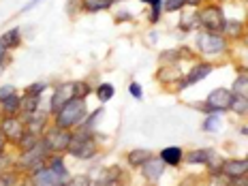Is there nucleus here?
<instances>
[{
  "label": "nucleus",
  "mask_w": 248,
  "mask_h": 186,
  "mask_svg": "<svg viewBox=\"0 0 248 186\" xmlns=\"http://www.w3.org/2000/svg\"><path fill=\"white\" fill-rule=\"evenodd\" d=\"M4 49H7V45L2 43V41H0V58H2V54H4Z\"/></svg>",
  "instance_id": "nucleus-26"
},
{
  "label": "nucleus",
  "mask_w": 248,
  "mask_h": 186,
  "mask_svg": "<svg viewBox=\"0 0 248 186\" xmlns=\"http://www.w3.org/2000/svg\"><path fill=\"white\" fill-rule=\"evenodd\" d=\"M201 22H203V26L205 28H210V30H218V28H223L225 26L223 13H220V9H216V7L205 9V11L201 13Z\"/></svg>",
  "instance_id": "nucleus-5"
},
{
  "label": "nucleus",
  "mask_w": 248,
  "mask_h": 186,
  "mask_svg": "<svg viewBox=\"0 0 248 186\" xmlns=\"http://www.w3.org/2000/svg\"><path fill=\"white\" fill-rule=\"evenodd\" d=\"M111 96H113V86L111 84H103L99 88V99L101 101H109Z\"/></svg>",
  "instance_id": "nucleus-20"
},
{
  "label": "nucleus",
  "mask_w": 248,
  "mask_h": 186,
  "mask_svg": "<svg viewBox=\"0 0 248 186\" xmlns=\"http://www.w3.org/2000/svg\"><path fill=\"white\" fill-rule=\"evenodd\" d=\"M223 169L229 178H242L244 173H248V161H229L225 163Z\"/></svg>",
  "instance_id": "nucleus-10"
},
{
  "label": "nucleus",
  "mask_w": 248,
  "mask_h": 186,
  "mask_svg": "<svg viewBox=\"0 0 248 186\" xmlns=\"http://www.w3.org/2000/svg\"><path fill=\"white\" fill-rule=\"evenodd\" d=\"M94 143L88 135H79V137H73L69 143V152L75 154V156H81V158H88L94 154Z\"/></svg>",
  "instance_id": "nucleus-2"
},
{
  "label": "nucleus",
  "mask_w": 248,
  "mask_h": 186,
  "mask_svg": "<svg viewBox=\"0 0 248 186\" xmlns=\"http://www.w3.org/2000/svg\"><path fill=\"white\" fill-rule=\"evenodd\" d=\"M17 34H19L17 30H11V32H7V34L2 37V43L7 45V47H15V45L19 43V41H17Z\"/></svg>",
  "instance_id": "nucleus-19"
},
{
  "label": "nucleus",
  "mask_w": 248,
  "mask_h": 186,
  "mask_svg": "<svg viewBox=\"0 0 248 186\" xmlns=\"http://www.w3.org/2000/svg\"><path fill=\"white\" fill-rule=\"evenodd\" d=\"M69 143H71V135H69V133L56 128V131H51L49 135H47V141H45V146L56 148V150H62V148L69 146Z\"/></svg>",
  "instance_id": "nucleus-9"
},
{
  "label": "nucleus",
  "mask_w": 248,
  "mask_h": 186,
  "mask_svg": "<svg viewBox=\"0 0 248 186\" xmlns=\"http://www.w3.org/2000/svg\"><path fill=\"white\" fill-rule=\"evenodd\" d=\"M199 47H201V51H205V54H218V51L225 49V41L220 37H216L214 32L201 34L199 37Z\"/></svg>",
  "instance_id": "nucleus-4"
},
{
  "label": "nucleus",
  "mask_w": 248,
  "mask_h": 186,
  "mask_svg": "<svg viewBox=\"0 0 248 186\" xmlns=\"http://www.w3.org/2000/svg\"><path fill=\"white\" fill-rule=\"evenodd\" d=\"M73 94H75V84H62L58 88V92H56L54 101H51V107H54V111H60L64 103H69L71 99H73Z\"/></svg>",
  "instance_id": "nucleus-6"
},
{
  "label": "nucleus",
  "mask_w": 248,
  "mask_h": 186,
  "mask_svg": "<svg viewBox=\"0 0 248 186\" xmlns=\"http://www.w3.org/2000/svg\"><path fill=\"white\" fill-rule=\"evenodd\" d=\"M131 94L135 96V99H141V88H139L137 84H131Z\"/></svg>",
  "instance_id": "nucleus-24"
},
{
  "label": "nucleus",
  "mask_w": 248,
  "mask_h": 186,
  "mask_svg": "<svg viewBox=\"0 0 248 186\" xmlns=\"http://www.w3.org/2000/svg\"><path fill=\"white\" fill-rule=\"evenodd\" d=\"M205 131H218V126H220V120L216 116H212V118H208V120H205Z\"/></svg>",
  "instance_id": "nucleus-21"
},
{
  "label": "nucleus",
  "mask_w": 248,
  "mask_h": 186,
  "mask_svg": "<svg viewBox=\"0 0 248 186\" xmlns=\"http://www.w3.org/2000/svg\"><path fill=\"white\" fill-rule=\"evenodd\" d=\"M51 169H54L56 173H60L62 178H66V169H64V165H62L60 158H56V161H51Z\"/></svg>",
  "instance_id": "nucleus-22"
},
{
  "label": "nucleus",
  "mask_w": 248,
  "mask_h": 186,
  "mask_svg": "<svg viewBox=\"0 0 248 186\" xmlns=\"http://www.w3.org/2000/svg\"><path fill=\"white\" fill-rule=\"evenodd\" d=\"M2 148H4V139H2V135H0V152H2Z\"/></svg>",
  "instance_id": "nucleus-27"
},
{
  "label": "nucleus",
  "mask_w": 248,
  "mask_h": 186,
  "mask_svg": "<svg viewBox=\"0 0 248 186\" xmlns=\"http://www.w3.org/2000/svg\"><path fill=\"white\" fill-rule=\"evenodd\" d=\"M235 92H237V96H246L248 99V77H240L235 81Z\"/></svg>",
  "instance_id": "nucleus-18"
},
{
  "label": "nucleus",
  "mask_w": 248,
  "mask_h": 186,
  "mask_svg": "<svg viewBox=\"0 0 248 186\" xmlns=\"http://www.w3.org/2000/svg\"><path fill=\"white\" fill-rule=\"evenodd\" d=\"M163 165H165V161L161 158V161H148L143 163V173H146V178L148 180H158L161 178V173H163Z\"/></svg>",
  "instance_id": "nucleus-11"
},
{
  "label": "nucleus",
  "mask_w": 248,
  "mask_h": 186,
  "mask_svg": "<svg viewBox=\"0 0 248 186\" xmlns=\"http://www.w3.org/2000/svg\"><path fill=\"white\" fill-rule=\"evenodd\" d=\"M210 71H212V66H208V64L197 66L195 71H190V75H188V79H186V84H195V81H201L205 75H210Z\"/></svg>",
  "instance_id": "nucleus-14"
},
{
  "label": "nucleus",
  "mask_w": 248,
  "mask_h": 186,
  "mask_svg": "<svg viewBox=\"0 0 248 186\" xmlns=\"http://www.w3.org/2000/svg\"><path fill=\"white\" fill-rule=\"evenodd\" d=\"M2 133L7 137L15 139V141H22V137H24V128L17 118H7V120H2Z\"/></svg>",
  "instance_id": "nucleus-8"
},
{
  "label": "nucleus",
  "mask_w": 248,
  "mask_h": 186,
  "mask_svg": "<svg viewBox=\"0 0 248 186\" xmlns=\"http://www.w3.org/2000/svg\"><path fill=\"white\" fill-rule=\"evenodd\" d=\"M212 156H214V152H212V150H195V152L188 154V161L201 165V163H210Z\"/></svg>",
  "instance_id": "nucleus-13"
},
{
  "label": "nucleus",
  "mask_w": 248,
  "mask_h": 186,
  "mask_svg": "<svg viewBox=\"0 0 248 186\" xmlns=\"http://www.w3.org/2000/svg\"><path fill=\"white\" fill-rule=\"evenodd\" d=\"M184 4V0H167V9L169 11H175V9H180Z\"/></svg>",
  "instance_id": "nucleus-23"
},
{
  "label": "nucleus",
  "mask_w": 248,
  "mask_h": 186,
  "mask_svg": "<svg viewBox=\"0 0 248 186\" xmlns=\"http://www.w3.org/2000/svg\"><path fill=\"white\" fill-rule=\"evenodd\" d=\"M148 158H150L148 150H133V152L128 154V163L131 165H141V163H146Z\"/></svg>",
  "instance_id": "nucleus-15"
},
{
  "label": "nucleus",
  "mask_w": 248,
  "mask_h": 186,
  "mask_svg": "<svg viewBox=\"0 0 248 186\" xmlns=\"http://www.w3.org/2000/svg\"><path fill=\"white\" fill-rule=\"evenodd\" d=\"M231 107H233L237 113H248V101H244V96H233Z\"/></svg>",
  "instance_id": "nucleus-17"
},
{
  "label": "nucleus",
  "mask_w": 248,
  "mask_h": 186,
  "mask_svg": "<svg viewBox=\"0 0 248 186\" xmlns=\"http://www.w3.org/2000/svg\"><path fill=\"white\" fill-rule=\"evenodd\" d=\"M143 2H150V4H154V7H158V4H161V0H143Z\"/></svg>",
  "instance_id": "nucleus-25"
},
{
  "label": "nucleus",
  "mask_w": 248,
  "mask_h": 186,
  "mask_svg": "<svg viewBox=\"0 0 248 186\" xmlns=\"http://www.w3.org/2000/svg\"><path fill=\"white\" fill-rule=\"evenodd\" d=\"M34 184H43V186H58L64 184V178L60 173H56L54 169H41V171L34 173Z\"/></svg>",
  "instance_id": "nucleus-7"
},
{
  "label": "nucleus",
  "mask_w": 248,
  "mask_h": 186,
  "mask_svg": "<svg viewBox=\"0 0 248 186\" xmlns=\"http://www.w3.org/2000/svg\"><path fill=\"white\" fill-rule=\"evenodd\" d=\"M161 158L167 165H178L180 158H182V150H180V148H165L163 154H161Z\"/></svg>",
  "instance_id": "nucleus-12"
},
{
  "label": "nucleus",
  "mask_w": 248,
  "mask_h": 186,
  "mask_svg": "<svg viewBox=\"0 0 248 186\" xmlns=\"http://www.w3.org/2000/svg\"><path fill=\"white\" fill-rule=\"evenodd\" d=\"M19 105H22V103H19V96L17 94H11V96H7V99H4V111H9V113L17 111Z\"/></svg>",
  "instance_id": "nucleus-16"
},
{
  "label": "nucleus",
  "mask_w": 248,
  "mask_h": 186,
  "mask_svg": "<svg viewBox=\"0 0 248 186\" xmlns=\"http://www.w3.org/2000/svg\"><path fill=\"white\" fill-rule=\"evenodd\" d=\"M231 103H233V94H231L229 90H225V88H218V90H214L208 96V105H210V109H214V111L227 109V107H231Z\"/></svg>",
  "instance_id": "nucleus-3"
},
{
  "label": "nucleus",
  "mask_w": 248,
  "mask_h": 186,
  "mask_svg": "<svg viewBox=\"0 0 248 186\" xmlns=\"http://www.w3.org/2000/svg\"><path fill=\"white\" fill-rule=\"evenodd\" d=\"M86 113V103L81 99H71L69 103H64L62 105V109L58 111V126L60 128H69L77 124L84 118Z\"/></svg>",
  "instance_id": "nucleus-1"
}]
</instances>
